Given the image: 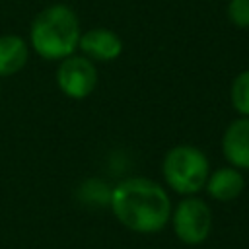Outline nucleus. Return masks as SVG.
Wrapping results in <instances>:
<instances>
[{
  "instance_id": "nucleus-1",
  "label": "nucleus",
  "mask_w": 249,
  "mask_h": 249,
  "mask_svg": "<svg viewBox=\"0 0 249 249\" xmlns=\"http://www.w3.org/2000/svg\"><path fill=\"white\" fill-rule=\"evenodd\" d=\"M115 218L136 233H158L171 218V200L165 189L148 177H128L109 195Z\"/></svg>"
},
{
  "instance_id": "nucleus-2",
  "label": "nucleus",
  "mask_w": 249,
  "mask_h": 249,
  "mask_svg": "<svg viewBox=\"0 0 249 249\" xmlns=\"http://www.w3.org/2000/svg\"><path fill=\"white\" fill-rule=\"evenodd\" d=\"M80 21L72 8L54 4L39 12L31 23V47L47 60H62L78 49Z\"/></svg>"
},
{
  "instance_id": "nucleus-3",
  "label": "nucleus",
  "mask_w": 249,
  "mask_h": 249,
  "mask_svg": "<svg viewBox=\"0 0 249 249\" xmlns=\"http://www.w3.org/2000/svg\"><path fill=\"white\" fill-rule=\"evenodd\" d=\"M161 173L167 187H171L179 195L193 196L200 189H204L210 175V161L200 148L179 144L165 154Z\"/></svg>"
},
{
  "instance_id": "nucleus-4",
  "label": "nucleus",
  "mask_w": 249,
  "mask_h": 249,
  "mask_svg": "<svg viewBox=\"0 0 249 249\" xmlns=\"http://www.w3.org/2000/svg\"><path fill=\"white\" fill-rule=\"evenodd\" d=\"M175 235L187 245L202 243L212 230V210L198 196H185L175 208H171L169 218Z\"/></svg>"
},
{
  "instance_id": "nucleus-5",
  "label": "nucleus",
  "mask_w": 249,
  "mask_h": 249,
  "mask_svg": "<svg viewBox=\"0 0 249 249\" xmlns=\"http://www.w3.org/2000/svg\"><path fill=\"white\" fill-rule=\"evenodd\" d=\"M56 84L66 97L84 99L97 86V68L88 56L70 54L56 68Z\"/></svg>"
},
{
  "instance_id": "nucleus-6",
  "label": "nucleus",
  "mask_w": 249,
  "mask_h": 249,
  "mask_svg": "<svg viewBox=\"0 0 249 249\" xmlns=\"http://www.w3.org/2000/svg\"><path fill=\"white\" fill-rule=\"evenodd\" d=\"M222 154L235 169H249V117L231 121L222 136Z\"/></svg>"
},
{
  "instance_id": "nucleus-7",
  "label": "nucleus",
  "mask_w": 249,
  "mask_h": 249,
  "mask_svg": "<svg viewBox=\"0 0 249 249\" xmlns=\"http://www.w3.org/2000/svg\"><path fill=\"white\" fill-rule=\"evenodd\" d=\"M78 47L82 49L84 56H88L89 60L109 62V60H115L121 54L123 41L115 31L95 27V29H89V31L80 35Z\"/></svg>"
},
{
  "instance_id": "nucleus-8",
  "label": "nucleus",
  "mask_w": 249,
  "mask_h": 249,
  "mask_svg": "<svg viewBox=\"0 0 249 249\" xmlns=\"http://www.w3.org/2000/svg\"><path fill=\"white\" fill-rule=\"evenodd\" d=\"M204 189L214 200L230 202V200L237 198L243 193L245 179H243V173L239 169L231 167V165L230 167H220V169H216L208 175Z\"/></svg>"
},
{
  "instance_id": "nucleus-9",
  "label": "nucleus",
  "mask_w": 249,
  "mask_h": 249,
  "mask_svg": "<svg viewBox=\"0 0 249 249\" xmlns=\"http://www.w3.org/2000/svg\"><path fill=\"white\" fill-rule=\"evenodd\" d=\"M27 43L19 35L0 37V76H12L19 72L27 62Z\"/></svg>"
},
{
  "instance_id": "nucleus-10",
  "label": "nucleus",
  "mask_w": 249,
  "mask_h": 249,
  "mask_svg": "<svg viewBox=\"0 0 249 249\" xmlns=\"http://www.w3.org/2000/svg\"><path fill=\"white\" fill-rule=\"evenodd\" d=\"M231 105L241 117H249V70L239 72L231 82Z\"/></svg>"
},
{
  "instance_id": "nucleus-11",
  "label": "nucleus",
  "mask_w": 249,
  "mask_h": 249,
  "mask_svg": "<svg viewBox=\"0 0 249 249\" xmlns=\"http://www.w3.org/2000/svg\"><path fill=\"white\" fill-rule=\"evenodd\" d=\"M228 18L235 27H249V0H230Z\"/></svg>"
},
{
  "instance_id": "nucleus-12",
  "label": "nucleus",
  "mask_w": 249,
  "mask_h": 249,
  "mask_svg": "<svg viewBox=\"0 0 249 249\" xmlns=\"http://www.w3.org/2000/svg\"><path fill=\"white\" fill-rule=\"evenodd\" d=\"M0 95H2V88H0Z\"/></svg>"
}]
</instances>
